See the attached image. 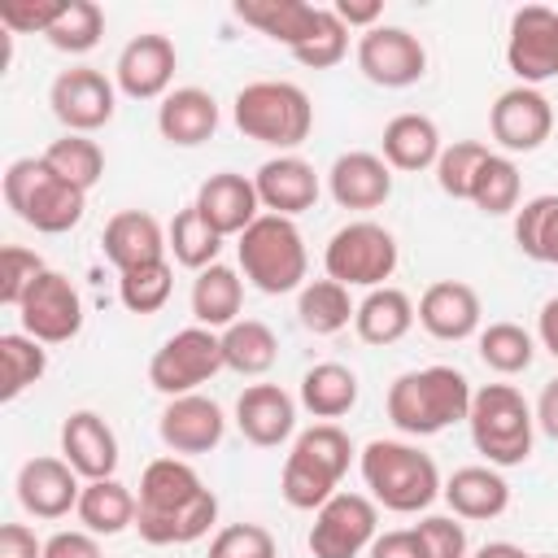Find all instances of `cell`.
I'll list each match as a JSON object with an SVG mask.
<instances>
[{"instance_id":"obj_11","label":"cell","mask_w":558,"mask_h":558,"mask_svg":"<svg viewBox=\"0 0 558 558\" xmlns=\"http://www.w3.org/2000/svg\"><path fill=\"white\" fill-rule=\"evenodd\" d=\"M379 536V506L366 493H336L314 510L310 523V554L314 558H357Z\"/></svg>"},{"instance_id":"obj_12","label":"cell","mask_w":558,"mask_h":558,"mask_svg":"<svg viewBox=\"0 0 558 558\" xmlns=\"http://www.w3.org/2000/svg\"><path fill=\"white\" fill-rule=\"evenodd\" d=\"M48 105H52V118L65 126V135H92V131L113 122L118 83H109L92 65H70V70H61L52 78Z\"/></svg>"},{"instance_id":"obj_29","label":"cell","mask_w":558,"mask_h":558,"mask_svg":"<svg viewBox=\"0 0 558 558\" xmlns=\"http://www.w3.org/2000/svg\"><path fill=\"white\" fill-rule=\"evenodd\" d=\"M379 157L392 166V170H405V174H418V170H436V157H440V126L427 118V113H397L388 126H384V140H379Z\"/></svg>"},{"instance_id":"obj_57","label":"cell","mask_w":558,"mask_h":558,"mask_svg":"<svg viewBox=\"0 0 558 558\" xmlns=\"http://www.w3.org/2000/svg\"><path fill=\"white\" fill-rule=\"evenodd\" d=\"M475 558H532V554L519 549V545H510V541H488V545L475 549Z\"/></svg>"},{"instance_id":"obj_7","label":"cell","mask_w":558,"mask_h":558,"mask_svg":"<svg viewBox=\"0 0 558 558\" xmlns=\"http://www.w3.org/2000/svg\"><path fill=\"white\" fill-rule=\"evenodd\" d=\"M240 270L244 279L266 292V296H283V292H301L305 288V270H310V253L301 240V227L292 218L279 214H262L240 240Z\"/></svg>"},{"instance_id":"obj_52","label":"cell","mask_w":558,"mask_h":558,"mask_svg":"<svg viewBox=\"0 0 558 558\" xmlns=\"http://www.w3.org/2000/svg\"><path fill=\"white\" fill-rule=\"evenodd\" d=\"M371 558H427L423 554V541L414 527H397V532H379L366 549Z\"/></svg>"},{"instance_id":"obj_34","label":"cell","mask_w":558,"mask_h":558,"mask_svg":"<svg viewBox=\"0 0 558 558\" xmlns=\"http://www.w3.org/2000/svg\"><path fill=\"white\" fill-rule=\"evenodd\" d=\"M222 340V366L235 375H266L279 362V336L262 323V318H240L227 331H218Z\"/></svg>"},{"instance_id":"obj_55","label":"cell","mask_w":558,"mask_h":558,"mask_svg":"<svg viewBox=\"0 0 558 558\" xmlns=\"http://www.w3.org/2000/svg\"><path fill=\"white\" fill-rule=\"evenodd\" d=\"M536 427L549 436V440H558V375L541 388V397H536Z\"/></svg>"},{"instance_id":"obj_23","label":"cell","mask_w":558,"mask_h":558,"mask_svg":"<svg viewBox=\"0 0 558 558\" xmlns=\"http://www.w3.org/2000/svg\"><path fill=\"white\" fill-rule=\"evenodd\" d=\"M327 192L340 209H379L392 196V166L379 153H340L327 170Z\"/></svg>"},{"instance_id":"obj_13","label":"cell","mask_w":558,"mask_h":558,"mask_svg":"<svg viewBox=\"0 0 558 558\" xmlns=\"http://www.w3.org/2000/svg\"><path fill=\"white\" fill-rule=\"evenodd\" d=\"M506 65L523 87H541L558 78V13L545 4H523L510 17Z\"/></svg>"},{"instance_id":"obj_6","label":"cell","mask_w":558,"mask_h":558,"mask_svg":"<svg viewBox=\"0 0 558 558\" xmlns=\"http://www.w3.org/2000/svg\"><path fill=\"white\" fill-rule=\"evenodd\" d=\"M353 462V440L336 423H314L292 440V453L283 458L279 493L292 510H318L336 497L344 471Z\"/></svg>"},{"instance_id":"obj_8","label":"cell","mask_w":558,"mask_h":558,"mask_svg":"<svg viewBox=\"0 0 558 558\" xmlns=\"http://www.w3.org/2000/svg\"><path fill=\"white\" fill-rule=\"evenodd\" d=\"M466 427H471V445L488 458V466H519L532 458L536 414L514 384H484L471 397Z\"/></svg>"},{"instance_id":"obj_40","label":"cell","mask_w":558,"mask_h":558,"mask_svg":"<svg viewBox=\"0 0 558 558\" xmlns=\"http://www.w3.org/2000/svg\"><path fill=\"white\" fill-rule=\"evenodd\" d=\"M0 397L4 401H13V397H22L31 384H39L44 379V371H48V349L35 340V336H26V331H4L0 336Z\"/></svg>"},{"instance_id":"obj_41","label":"cell","mask_w":558,"mask_h":558,"mask_svg":"<svg viewBox=\"0 0 558 558\" xmlns=\"http://www.w3.org/2000/svg\"><path fill=\"white\" fill-rule=\"evenodd\" d=\"M475 349H480V362L497 375H519L532 366L536 357V340L527 327L519 323H488L480 336H475Z\"/></svg>"},{"instance_id":"obj_43","label":"cell","mask_w":558,"mask_h":558,"mask_svg":"<svg viewBox=\"0 0 558 558\" xmlns=\"http://www.w3.org/2000/svg\"><path fill=\"white\" fill-rule=\"evenodd\" d=\"M100 35H105V9L96 0H65L61 17L48 31V44L57 52L83 57V52H92L100 44Z\"/></svg>"},{"instance_id":"obj_45","label":"cell","mask_w":558,"mask_h":558,"mask_svg":"<svg viewBox=\"0 0 558 558\" xmlns=\"http://www.w3.org/2000/svg\"><path fill=\"white\" fill-rule=\"evenodd\" d=\"M488 153L493 148L480 144V140H453V144H445L440 157H436V183H440V192L453 196V201H466L471 196V183H475V170L484 166Z\"/></svg>"},{"instance_id":"obj_4","label":"cell","mask_w":558,"mask_h":558,"mask_svg":"<svg viewBox=\"0 0 558 558\" xmlns=\"http://www.w3.org/2000/svg\"><path fill=\"white\" fill-rule=\"evenodd\" d=\"M231 118H235L244 140H257V144L279 148V153H292L314 131V105H310L305 87H296L288 78L244 83L231 100Z\"/></svg>"},{"instance_id":"obj_10","label":"cell","mask_w":558,"mask_h":558,"mask_svg":"<svg viewBox=\"0 0 558 558\" xmlns=\"http://www.w3.org/2000/svg\"><path fill=\"white\" fill-rule=\"evenodd\" d=\"M218 371H222V340L209 327H183L148 357V384L161 397H187Z\"/></svg>"},{"instance_id":"obj_37","label":"cell","mask_w":558,"mask_h":558,"mask_svg":"<svg viewBox=\"0 0 558 558\" xmlns=\"http://www.w3.org/2000/svg\"><path fill=\"white\" fill-rule=\"evenodd\" d=\"M357 314V305L349 301V288L336 279H310L296 292V318L305 331L314 336H336L349 327V318Z\"/></svg>"},{"instance_id":"obj_53","label":"cell","mask_w":558,"mask_h":558,"mask_svg":"<svg viewBox=\"0 0 558 558\" xmlns=\"http://www.w3.org/2000/svg\"><path fill=\"white\" fill-rule=\"evenodd\" d=\"M0 558H44V541L26 523H4L0 527Z\"/></svg>"},{"instance_id":"obj_42","label":"cell","mask_w":558,"mask_h":558,"mask_svg":"<svg viewBox=\"0 0 558 558\" xmlns=\"http://www.w3.org/2000/svg\"><path fill=\"white\" fill-rule=\"evenodd\" d=\"M44 161L65 183H74L78 192H92L100 183V174H105V153H100V144L92 135H61V140H52L44 148Z\"/></svg>"},{"instance_id":"obj_31","label":"cell","mask_w":558,"mask_h":558,"mask_svg":"<svg viewBox=\"0 0 558 558\" xmlns=\"http://www.w3.org/2000/svg\"><path fill=\"white\" fill-rule=\"evenodd\" d=\"M414 318H418L414 301H410L401 288L384 283V288H371V292L357 301L353 331H357L362 344H397V340L414 327Z\"/></svg>"},{"instance_id":"obj_35","label":"cell","mask_w":558,"mask_h":558,"mask_svg":"<svg viewBox=\"0 0 558 558\" xmlns=\"http://www.w3.org/2000/svg\"><path fill=\"white\" fill-rule=\"evenodd\" d=\"M514 244L541 266H558V192H541L514 209Z\"/></svg>"},{"instance_id":"obj_36","label":"cell","mask_w":558,"mask_h":558,"mask_svg":"<svg viewBox=\"0 0 558 558\" xmlns=\"http://www.w3.org/2000/svg\"><path fill=\"white\" fill-rule=\"evenodd\" d=\"M301 405L314 418H340L357 405V375L340 362H318L301 375Z\"/></svg>"},{"instance_id":"obj_32","label":"cell","mask_w":558,"mask_h":558,"mask_svg":"<svg viewBox=\"0 0 558 558\" xmlns=\"http://www.w3.org/2000/svg\"><path fill=\"white\" fill-rule=\"evenodd\" d=\"M240 305H244V279L231 266L214 262L192 279V318H196V327L227 331L231 323H240Z\"/></svg>"},{"instance_id":"obj_58","label":"cell","mask_w":558,"mask_h":558,"mask_svg":"<svg viewBox=\"0 0 558 558\" xmlns=\"http://www.w3.org/2000/svg\"><path fill=\"white\" fill-rule=\"evenodd\" d=\"M532 558H558V554H532Z\"/></svg>"},{"instance_id":"obj_26","label":"cell","mask_w":558,"mask_h":558,"mask_svg":"<svg viewBox=\"0 0 558 558\" xmlns=\"http://www.w3.org/2000/svg\"><path fill=\"white\" fill-rule=\"evenodd\" d=\"M105 257L122 270H135V266H148V262H161L170 248H166V231L161 222L148 214V209H118L109 222H105Z\"/></svg>"},{"instance_id":"obj_47","label":"cell","mask_w":558,"mask_h":558,"mask_svg":"<svg viewBox=\"0 0 558 558\" xmlns=\"http://www.w3.org/2000/svg\"><path fill=\"white\" fill-rule=\"evenodd\" d=\"M44 270H48V266H44V257H39L35 248L4 244V253H0V305L17 310L22 296L31 292V283H35Z\"/></svg>"},{"instance_id":"obj_28","label":"cell","mask_w":558,"mask_h":558,"mask_svg":"<svg viewBox=\"0 0 558 558\" xmlns=\"http://www.w3.org/2000/svg\"><path fill=\"white\" fill-rule=\"evenodd\" d=\"M440 497L449 501V510H453L458 519L484 523V519L506 514V506H510V484H506V475H501L497 466H458V471L445 480Z\"/></svg>"},{"instance_id":"obj_19","label":"cell","mask_w":558,"mask_h":558,"mask_svg":"<svg viewBox=\"0 0 558 558\" xmlns=\"http://www.w3.org/2000/svg\"><path fill=\"white\" fill-rule=\"evenodd\" d=\"M83 475L65 462V458H52V453H39V458H26L22 471H17V501L26 514L35 519H65L70 510H78V497H83Z\"/></svg>"},{"instance_id":"obj_56","label":"cell","mask_w":558,"mask_h":558,"mask_svg":"<svg viewBox=\"0 0 558 558\" xmlns=\"http://www.w3.org/2000/svg\"><path fill=\"white\" fill-rule=\"evenodd\" d=\"M536 340H541V349L558 362V296H549V301L541 305V314H536Z\"/></svg>"},{"instance_id":"obj_16","label":"cell","mask_w":558,"mask_h":558,"mask_svg":"<svg viewBox=\"0 0 558 558\" xmlns=\"http://www.w3.org/2000/svg\"><path fill=\"white\" fill-rule=\"evenodd\" d=\"M488 131L506 153H536L554 131V105L541 87H506L488 109Z\"/></svg>"},{"instance_id":"obj_2","label":"cell","mask_w":558,"mask_h":558,"mask_svg":"<svg viewBox=\"0 0 558 558\" xmlns=\"http://www.w3.org/2000/svg\"><path fill=\"white\" fill-rule=\"evenodd\" d=\"M471 379L458 366L405 371L388 384V418L405 436H436L471 414Z\"/></svg>"},{"instance_id":"obj_24","label":"cell","mask_w":558,"mask_h":558,"mask_svg":"<svg viewBox=\"0 0 558 558\" xmlns=\"http://www.w3.org/2000/svg\"><path fill=\"white\" fill-rule=\"evenodd\" d=\"M235 427L257 449H279L296 432V401L279 384H248L235 401Z\"/></svg>"},{"instance_id":"obj_51","label":"cell","mask_w":558,"mask_h":558,"mask_svg":"<svg viewBox=\"0 0 558 558\" xmlns=\"http://www.w3.org/2000/svg\"><path fill=\"white\" fill-rule=\"evenodd\" d=\"M44 558H105V554L87 527H70V532H52L44 541Z\"/></svg>"},{"instance_id":"obj_5","label":"cell","mask_w":558,"mask_h":558,"mask_svg":"<svg viewBox=\"0 0 558 558\" xmlns=\"http://www.w3.org/2000/svg\"><path fill=\"white\" fill-rule=\"evenodd\" d=\"M4 205L39 235H65L83 222L87 192L65 183L44 157H17L4 166Z\"/></svg>"},{"instance_id":"obj_18","label":"cell","mask_w":558,"mask_h":558,"mask_svg":"<svg viewBox=\"0 0 558 558\" xmlns=\"http://www.w3.org/2000/svg\"><path fill=\"white\" fill-rule=\"evenodd\" d=\"M222 432H227V418H222V405L214 397H201V392H187V397H170L161 418H157V436L170 453L179 458H196V453H209L222 445Z\"/></svg>"},{"instance_id":"obj_15","label":"cell","mask_w":558,"mask_h":558,"mask_svg":"<svg viewBox=\"0 0 558 558\" xmlns=\"http://www.w3.org/2000/svg\"><path fill=\"white\" fill-rule=\"evenodd\" d=\"M357 70L375 87H414L427 74V48L405 26H371L357 39Z\"/></svg>"},{"instance_id":"obj_25","label":"cell","mask_w":558,"mask_h":558,"mask_svg":"<svg viewBox=\"0 0 558 558\" xmlns=\"http://www.w3.org/2000/svg\"><path fill=\"white\" fill-rule=\"evenodd\" d=\"M61 458L83 480H113L118 471V436L96 410H74L61 423Z\"/></svg>"},{"instance_id":"obj_21","label":"cell","mask_w":558,"mask_h":558,"mask_svg":"<svg viewBox=\"0 0 558 558\" xmlns=\"http://www.w3.org/2000/svg\"><path fill=\"white\" fill-rule=\"evenodd\" d=\"M196 209H201V218L227 240V235H244L257 218H262V201H257V187H253V179H244V174H235V170H218V174H209L201 187H196V201H192Z\"/></svg>"},{"instance_id":"obj_14","label":"cell","mask_w":558,"mask_h":558,"mask_svg":"<svg viewBox=\"0 0 558 558\" xmlns=\"http://www.w3.org/2000/svg\"><path fill=\"white\" fill-rule=\"evenodd\" d=\"M22 331L39 344H65L83 331V296L61 270H44L17 305Z\"/></svg>"},{"instance_id":"obj_46","label":"cell","mask_w":558,"mask_h":558,"mask_svg":"<svg viewBox=\"0 0 558 558\" xmlns=\"http://www.w3.org/2000/svg\"><path fill=\"white\" fill-rule=\"evenodd\" d=\"M344 52H349V26H344L331 9H323L318 22H314V31H310V39H305L292 57H296L305 70H331V65L344 61Z\"/></svg>"},{"instance_id":"obj_48","label":"cell","mask_w":558,"mask_h":558,"mask_svg":"<svg viewBox=\"0 0 558 558\" xmlns=\"http://www.w3.org/2000/svg\"><path fill=\"white\" fill-rule=\"evenodd\" d=\"M209 558H275V536L262 523H227L214 532Z\"/></svg>"},{"instance_id":"obj_39","label":"cell","mask_w":558,"mask_h":558,"mask_svg":"<svg viewBox=\"0 0 558 558\" xmlns=\"http://www.w3.org/2000/svg\"><path fill=\"white\" fill-rule=\"evenodd\" d=\"M519 192H523V179H519V166L506 157V153H488L484 166L475 170V183H471V205L488 218H501V214H514L519 209Z\"/></svg>"},{"instance_id":"obj_54","label":"cell","mask_w":558,"mask_h":558,"mask_svg":"<svg viewBox=\"0 0 558 558\" xmlns=\"http://www.w3.org/2000/svg\"><path fill=\"white\" fill-rule=\"evenodd\" d=\"M331 13H336L344 26H362V31H371V26H379L384 4H379V0H336Z\"/></svg>"},{"instance_id":"obj_1","label":"cell","mask_w":558,"mask_h":558,"mask_svg":"<svg viewBox=\"0 0 558 558\" xmlns=\"http://www.w3.org/2000/svg\"><path fill=\"white\" fill-rule=\"evenodd\" d=\"M135 532L148 545H192L218 523V497L179 453L153 458L140 475Z\"/></svg>"},{"instance_id":"obj_20","label":"cell","mask_w":558,"mask_h":558,"mask_svg":"<svg viewBox=\"0 0 558 558\" xmlns=\"http://www.w3.org/2000/svg\"><path fill=\"white\" fill-rule=\"evenodd\" d=\"M253 187H257L262 209L279 214V218H296V214L314 209V201L323 192L318 170L296 153H279V157L262 161L257 174H253Z\"/></svg>"},{"instance_id":"obj_49","label":"cell","mask_w":558,"mask_h":558,"mask_svg":"<svg viewBox=\"0 0 558 558\" xmlns=\"http://www.w3.org/2000/svg\"><path fill=\"white\" fill-rule=\"evenodd\" d=\"M65 0H4L0 4V26L9 35H48L52 22L61 17Z\"/></svg>"},{"instance_id":"obj_17","label":"cell","mask_w":558,"mask_h":558,"mask_svg":"<svg viewBox=\"0 0 558 558\" xmlns=\"http://www.w3.org/2000/svg\"><path fill=\"white\" fill-rule=\"evenodd\" d=\"M174 65H179V52L166 35L148 31V35H135L122 52H118V65H113V83L122 96L131 100H166L170 96V83H174Z\"/></svg>"},{"instance_id":"obj_3","label":"cell","mask_w":558,"mask_h":558,"mask_svg":"<svg viewBox=\"0 0 558 558\" xmlns=\"http://www.w3.org/2000/svg\"><path fill=\"white\" fill-rule=\"evenodd\" d=\"M362 484L371 488V501L392 514H418L440 497V471L432 453H423L410 440H371L357 453Z\"/></svg>"},{"instance_id":"obj_50","label":"cell","mask_w":558,"mask_h":558,"mask_svg":"<svg viewBox=\"0 0 558 558\" xmlns=\"http://www.w3.org/2000/svg\"><path fill=\"white\" fill-rule=\"evenodd\" d=\"M414 532L427 558H466V527L458 523V514H427L414 523Z\"/></svg>"},{"instance_id":"obj_30","label":"cell","mask_w":558,"mask_h":558,"mask_svg":"<svg viewBox=\"0 0 558 558\" xmlns=\"http://www.w3.org/2000/svg\"><path fill=\"white\" fill-rule=\"evenodd\" d=\"M318 13H323V9H318V4H305V0H240V4H235V17H240L244 26L262 31V35L275 39V44H283L288 52H296V48L310 39Z\"/></svg>"},{"instance_id":"obj_22","label":"cell","mask_w":558,"mask_h":558,"mask_svg":"<svg viewBox=\"0 0 558 558\" xmlns=\"http://www.w3.org/2000/svg\"><path fill=\"white\" fill-rule=\"evenodd\" d=\"M418 323L427 336L445 340V344H458V340H471L480 331V292L462 279H440L432 283L423 296H418Z\"/></svg>"},{"instance_id":"obj_33","label":"cell","mask_w":558,"mask_h":558,"mask_svg":"<svg viewBox=\"0 0 558 558\" xmlns=\"http://www.w3.org/2000/svg\"><path fill=\"white\" fill-rule=\"evenodd\" d=\"M135 510H140V501L122 480H87L74 514L92 536H118V532L135 527Z\"/></svg>"},{"instance_id":"obj_44","label":"cell","mask_w":558,"mask_h":558,"mask_svg":"<svg viewBox=\"0 0 558 558\" xmlns=\"http://www.w3.org/2000/svg\"><path fill=\"white\" fill-rule=\"evenodd\" d=\"M170 292H174V270H170L166 257L118 275V301H122L131 314H157V310L170 301Z\"/></svg>"},{"instance_id":"obj_9","label":"cell","mask_w":558,"mask_h":558,"mask_svg":"<svg viewBox=\"0 0 558 558\" xmlns=\"http://www.w3.org/2000/svg\"><path fill=\"white\" fill-rule=\"evenodd\" d=\"M323 270L344 288H384L397 270V240L371 218L344 222L323 248Z\"/></svg>"},{"instance_id":"obj_38","label":"cell","mask_w":558,"mask_h":558,"mask_svg":"<svg viewBox=\"0 0 558 558\" xmlns=\"http://www.w3.org/2000/svg\"><path fill=\"white\" fill-rule=\"evenodd\" d=\"M166 248H170V257H174L179 266H187V270L201 275L205 266L218 262L222 235L201 218L196 205H187V209H179V214L170 218V227H166Z\"/></svg>"},{"instance_id":"obj_27","label":"cell","mask_w":558,"mask_h":558,"mask_svg":"<svg viewBox=\"0 0 558 558\" xmlns=\"http://www.w3.org/2000/svg\"><path fill=\"white\" fill-rule=\"evenodd\" d=\"M157 131L174 148H196L218 131V100L205 87H174L157 105Z\"/></svg>"}]
</instances>
